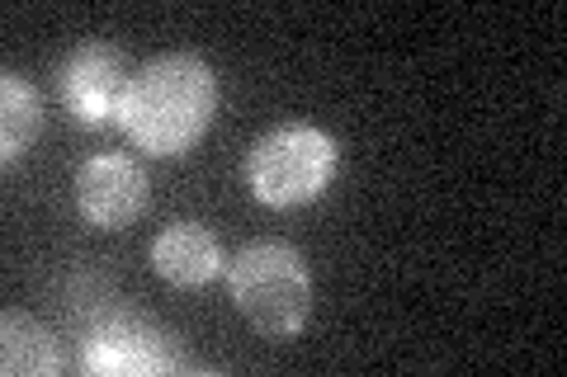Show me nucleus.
<instances>
[{
  "instance_id": "1",
  "label": "nucleus",
  "mask_w": 567,
  "mask_h": 377,
  "mask_svg": "<svg viewBox=\"0 0 567 377\" xmlns=\"http://www.w3.org/2000/svg\"><path fill=\"white\" fill-rule=\"evenodd\" d=\"M213 109H218L213 66L194 52H166L133 76L118 109V128L147 156H185L208 133Z\"/></svg>"
},
{
  "instance_id": "4",
  "label": "nucleus",
  "mask_w": 567,
  "mask_h": 377,
  "mask_svg": "<svg viewBox=\"0 0 567 377\" xmlns=\"http://www.w3.org/2000/svg\"><path fill=\"white\" fill-rule=\"evenodd\" d=\"M62 85V104L66 114L81 123V128H104L114 123L123 109V95H128V66H123V52L110 43H81L76 52H66V62L58 71Z\"/></svg>"
},
{
  "instance_id": "7",
  "label": "nucleus",
  "mask_w": 567,
  "mask_h": 377,
  "mask_svg": "<svg viewBox=\"0 0 567 377\" xmlns=\"http://www.w3.org/2000/svg\"><path fill=\"white\" fill-rule=\"evenodd\" d=\"M152 264L175 289H204L223 274V245L199 222H175L152 241Z\"/></svg>"
},
{
  "instance_id": "9",
  "label": "nucleus",
  "mask_w": 567,
  "mask_h": 377,
  "mask_svg": "<svg viewBox=\"0 0 567 377\" xmlns=\"http://www.w3.org/2000/svg\"><path fill=\"white\" fill-rule=\"evenodd\" d=\"M43 133V100L20 71H0V160L14 166Z\"/></svg>"
},
{
  "instance_id": "8",
  "label": "nucleus",
  "mask_w": 567,
  "mask_h": 377,
  "mask_svg": "<svg viewBox=\"0 0 567 377\" xmlns=\"http://www.w3.org/2000/svg\"><path fill=\"white\" fill-rule=\"evenodd\" d=\"M62 368L58 339L39 316L10 307L0 316V373L6 377H52Z\"/></svg>"
},
{
  "instance_id": "6",
  "label": "nucleus",
  "mask_w": 567,
  "mask_h": 377,
  "mask_svg": "<svg viewBox=\"0 0 567 377\" xmlns=\"http://www.w3.org/2000/svg\"><path fill=\"white\" fill-rule=\"evenodd\" d=\"M147 170L137 166L133 156L123 151H104V156H91L85 166L76 170V208L81 218L91 227H128L142 218L147 208Z\"/></svg>"
},
{
  "instance_id": "3",
  "label": "nucleus",
  "mask_w": 567,
  "mask_h": 377,
  "mask_svg": "<svg viewBox=\"0 0 567 377\" xmlns=\"http://www.w3.org/2000/svg\"><path fill=\"white\" fill-rule=\"evenodd\" d=\"M341 147L317 123H284L265 133L246 156V185L265 208H298L312 203L331 185Z\"/></svg>"
},
{
  "instance_id": "5",
  "label": "nucleus",
  "mask_w": 567,
  "mask_h": 377,
  "mask_svg": "<svg viewBox=\"0 0 567 377\" xmlns=\"http://www.w3.org/2000/svg\"><path fill=\"white\" fill-rule=\"evenodd\" d=\"M85 373L100 377H152V373H175L181 368V354H175V339L166 331L147 326V321H104V326L91 331L81 354Z\"/></svg>"
},
{
  "instance_id": "2",
  "label": "nucleus",
  "mask_w": 567,
  "mask_h": 377,
  "mask_svg": "<svg viewBox=\"0 0 567 377\" xmlns=\"http://www.w3.org/2000/svg\"><path fill=\"white\" fill-rule=\"evenodd\" d=\"M227 289H233L237 312L260 335L293 339L308 326L312 274H308V260L289 241H251L227 264Z\"/></svg>"
}]
</instances>
